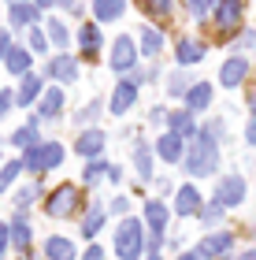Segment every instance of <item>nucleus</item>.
I'll return each instance as SVG.
<instances>
[{"mask_svg":"<svg viewBox=\"0 0 256 260\" xmlns=\"http://www.w3.org/2000/svg\"><path fill=\"white\" fill-rule=\"evenodd\" d=\"M186 168H190V175H212L219 168V149H215L212 130H201V134H197V141L190 145V156H186Z\"/></svg>","mask_w":256,"mask_h":260,"instance_id":"f257e3e1","label":"nucleus"},{"mask_svg":"<svg viewBox=\"0 0 256 260\" xmlns=\"http://www.w3.org/2000/svg\"><path fill=\"white\" fill-rule=\"evenodd\" d=\"M141 245H145L141 223L137 219H123L119 231H115V253H119V260H137L141 256Z\"/></svg>","mask_w":256,"mask_h":260,"instance_id":"f03ea898","label":"nucleus"},{"mask_svg":"<svg viewBox=\"0 0 256 260\" xmlns=\"http://www.w3.org/2000/svg\"><path fill=\"white\" fill-rule=\"evenodd\" d=\"M60 160H63V149L56 145V141H45V145H38V149H30V152H26L22 168L38 175V171H49V168H56Z\"/></svg>","mask_w":256,"mask_h":260,"instance_id":"7ed1b4c3","label":"nucleus"},{"mask_svg":"<svg viewBox=\"0 0 256 260\" xmlns=\"http://www.w3.org/2000/svg\"><path fill=\"white\" fill-rule=\"evenodd\" d=\"M75 205H78V186H60V190L49 197L45 212H49V216H56V219H67V216L75 212Z\"/></svg>","mask_w":256,"mask_h":260,"instance_id":"20e7f679","label":"nucleus"},{"mask_svg":"<svg viewBox=\"0 0 256 260\" xmlns=\"http://www.w3.org/2000/svg\"><path fill=\"white\" fill-rule=\"evenodd\" d=\"M137 67V49H134V41L126 38V34H119L115 38V45H112V71H134Z\"/></svg>","mask_w":256,"mask_h":260,"instance_id":"39448f33","label":"nucleus"},{"mask_svg":"<svg viewBox=\"0 0 256 260\" xmlns=\"http://www.w3.org/2000/svg\"><path fill=\"white\" fill-rule=\"evenodd\" d=\"M241 197H245V182H241V175H227V179L219 182V190H215V205L234 208V205H241Z\"/></svg>","mask_w":256,"mask_h":260,"instance_id":"423d86ee","label":"nucleus"},{"mask_svg":"<svg viewBox=\"0 0 256 260\" xmlns=\"http://www.w3.org/2000/svg\"><path fill=\"white\" fill-rule=\"evenodd\" d=\"M245 75H249V60L245 56H230V60L223 63V71H219V82H223L227 89H234V86L245 82Z\"/></svg>","mask_w":256,"mask_h":260,"instance_id":"0eeeda50","label":"nucleus"},{"mask_svg":"<svg viewBox=\"0 0 256 260\" xmlns=\"http://www.w3.org/2000/svg\"><path fill=\"white\" fill-rule=\"evenodd\" d=\"M230 245H234V234H212V238H204L201 245H197V256L201 260H215V256H223Z\"/></svg>","mask_w":256,"mask_h":260,"instance_id":"6e6552de","label":"nucleus"},{"mask_svg":"<svg viewBox=\"0 0 256 260\" xmlns=\"http://www.w3.org/2000/svg\"><path fill=\"white\" fill-rule=\"evenodd\" d=\"M238 19H241V0H215V22L223 30L238 26Z\"/></svg>","mask_w":256,"mask_h":260,"instance_id":"1a4fd4ad","label":"nucleus"},{"mask_svg":"<svg viewBox=\"0 0 256 260\" xmlns=\"http://www.w3.org/2000/svg\"><path fill=\"white\" fill-rule=\"evenodd\" d=\"M174 212H178V216H197V212H201V193H197L193 186H182V190L174 193Z\"/></svg>","mask_w":256,"mask_h":260,"instance_id":"9d476101","label":"nucleus"},{"mask_svg":"<svg viewBox=\"0 0 256 260\" xmlns=\"http://www.w3.org/2000/svg\"><path fill=\"white\" fill-rule=\"evenodd\" d=\"M134 97H137V82H119L112 93V115H123L134 104Z\"/></svg>","mask_w":256,"mask_h":260,"instance_id":"9b49d317","label":"nucleus"},{"mask_svg":"<svg viewBox=\"0 0 256 260\" xmlns=\"http://www.w3.org/2000/svg\"><path fill=\"white\" fill-rule=\"evenodd\" d=\"M156 152H160V160H167V164H178V160H182V138L167 130V134L156 141Z\"/></svg>","mask_w":256,"mask_h":260,"instance_id":"f8f14e48","label":"nucleus"},{"mask_svg":"<svg viewBox=\"0 0 256 260\" xmlns=\"http://www.w3.org/2000/svg\"><path fill=\"white\" fill-rule=\"evenodd\" d=\"M49 75L60 78V82H75L78 78V63L71 60V56H52L49 60Z\"/></svg>","mask_w":256,"mask_h":260,"instance_id":"ddd939ff","label":"nucleus"},{"mask_svg":"<svg viewBox=\"0 0 256 260\" xmlns=\"http://www.w3.org/2000/svg\"><path fill=\"white\" fill-rule=\"evenodd\" d=\"M78 156H100V152H104V134H100V130H86V134L82 138H78Z\"/></svg>","mask_w":256,"mask_h":260,"instance_id":"4468645a","label":"nucleus"},{"mask_svg":"<svg viewBox=\"0 0 256 260\" xmlns=\"http://www.w3.org/2000/svg\"><path fill=\"white\" fill-rule=\"evenodd\" d=\"M174 52H178V63H182V67H190V63H201V60H204V45H201V41H193V38H182Z\"/></svg>","mask_w":256,"mask_h":260,"instance_id":"2eb2a0df","label":"nucleus"},{"mask_svg":"<svg viewBox=\"0 0 256 260\" xmlns=\"http://www.w3.org/2000/svg\"><path fill=\"white\" fill-rule=\"evenodd\" d=\"M126 11V0H93V15L100 22H115Z\"/></svg>","mask_w":256,"mask_h":260,"instance_id":"dca6fc26","label":"nucleus"},{"mask_svg":"<svg viewBox=\"0 0 256 260\" xmlns=\"http://www.w3.org/2000/svg\"><path fill=\"white\" fill-rule=\"evenodd\" d=\"M186 101H190V112L208 108V104H212V86H208V82H193L190 93H186Z\"/></svg>","mask_w":256,"mask_h":260,"instance_id":"f3484780","label":"nucleus"},{"mask_svg":"<svg viewBox=\"0 0 256 260\" xmlns=\"http://www.w3.org/2000/svg\"><path fill=\"white\" fill-rule=\"evenodd\" d=\"M38 4H11V26H33V22H38Z\"/></svg>","mask_w":256,"mask_h":260,"instance_id":"a211bd4d","label":"nucleus"},{"mask_svg":"<svg viewBox=\"0 0 256 260\" xmlns=\"http://www.w3.org/2000/svg\"><path fill=\"white\" fill-rule=\"evenodd\" d=\"M11 141H15L19 149H26V152H30V149H38V145H41V141H38V115H33V119H30L26 126H19Z\"/></svg>","mask_w":256,"mask_h":260,"instance_id":"6ab92c4d","label":"nucleus"},{"mask_svg":"<svg viewBox=\"0 0 256 260\" xmlns=\"http://www.w3.org/2000/svg\"><path fill=\"white\" fill-rule=\"evenodd\" d=\"M145 219H149V227H153V234H164V227H167V205L149 201V205H145Z\"/></svg>","mask_w":256,"mask_h":260,"instance_id":"aec40b11","label":"nucleus"},{"mask_svg":"<svg viewBox=\"0 0 256 260\" xmlns=\"http://www.w3.org/2000/svg\"><path fill=\"white\" fill-rule=\"evenodd\" d=\"M60 108H63V93L52 86L49 93H45V101H41V112H38V119H56V115H60Z\"/></svg>","mask_w":256,"mask_h":260,"instance_id":"412c9836","label":"nucleus"},{"mask_svg":"<svg viewBox=\"0 0 256 260\" xmlns=\"http://www.w3.org/2000/svg\"><path fill=\"white\" fill-rule=\"evenodd\" d=\"M45 256L49 260H75V245L67 238H49L45 242Z\"/></svg>","mask_w":256,"mask_h":260,"instance_id":"4be33fe9","label":"nucleus"},{"mask_svg":"<svg viewBox=\"0 0 256 260\" xmlns=\"http://www.w3.org/2000/svg\"><path fill=\"white\" fill-rule=\"evenodd\" d=\"M38 93H41V78H33V75H22V82H19V104H33L38 101Z\"/></svg>","mask_w":256,"mask_h":260,"instance_id":"5701e85b","label":"nucleus"},{"mask_svg":"<svg viewBox=\"0 0 256 260\" xmlns=\"http://www.w3.org/2000/svg\"><path fill=\"white\" fill-rule=\"evenodd\" d=\"M78 41H82V52H86V60H93V52L100 49V30L86 22V26L78 30Z\"/></svg>","mask_w":256,"mask_h":260,"instance_id":"b1692460","label":"nucleus"},{"mask_svg":"<svg viewBox=\"0 0 256 260\" xmlns=\"http://www.w3.org/2000/svg\"><path fill=\"white\" fill-rule=\"evenodd\" d=\"M100 227H104V205H89L86 219H82V234H86V238H93Z\"/></svg>","mask_w":256,"mask_h":260,"instance_id":"393cba45","label":"nucleus"},{"mask_svg":"<svg viewBox=\"0 0 256 260\" xmlns=\"http://www.w3.org/2000/svg\"><path fill=\"white\" fill-rule=\"evenodd\" d=\"M4 63H8L11 75H30V52L26 49H11Z\"/></svg>","mask_w":256,"mask_h":260,"instance_id":"a878e982","label":"nucleus"},{"mask_svg":"<svg viewBox=\"0 0 256 260\" xmlns=\"http://www.w3.org/2000/svg\"><path fill=\"white\" fill-rule=\"evenodd\" d=\"M167 119H171V134H178V138L193 134V115L190 112H174V115H167Z\"/></svg>","mask_w":256,"mask_h":260,"instance_id":"bb28decb","label":"nucleus"},{"mask_svg":"<svg viewBox=\"0 0 256 260\" xmlns=\"http://www.w3.org/2000/svg\"><path fill=\"white\" fill-rule=\"evenodd\" d=\"M8 231H11V242H15V245H19V249H26V245H30V223H26V219H22V216H19L15 223H11V227H8Z\"/></svg>","mask_w":256,"mask_h":260,"instance_id":"cd10ccee","label":"nucleus"},{"mask_svg":"<svg viewBox=\"0 0 256 260\" xmlns=\"http://www.w3.org/2000/svg\"><path fill=\"white\" fill-rule=\"evenodd\" d=\"M160 45H164V38H160L153 26H145V30H141V52H145V56H156Z\"/></svg>","mask_w":256,"mask_h":260,"instance_id":"c85d7f7f","label":"nucleus"},{"mask_svg":"<svg viewBox=\"0 0 256 260\" xmlns=\"http://www.w3.org/2000/svg\"><path fill=\"white\" fill-rule=\"evenodd\" d=\"M171 4H174V0H141V11H149V15H156V19H167Z\"/></svg>","mask_w":256,"mask_h":260,"instance_id":"c756f323","label":"nucleus"},{"mask_svg":"<svg viewBox=\"0 0 256 260\" xmlns=\"http://www.w3.org/2000/svg\"><path fill=\"white\" fill-rule=\"evenodd\" d=\"M134 164H137V171H141V179L153 175V152H149V145H141V149L134 152Z\"/></svg>","mask_w":256,"mask_h":260,"instance_id":"7c9ffc66","label":"nucleus"},{"mask_svg":"<svg viewBox=\"0 0 256 260\" xmlns=\"http://www.w3.org/2000/svg\"><path fill=\"white\" fill-rule=\"evenodd\" d=\"M49 38H52V45H56V49H63V45H67V30H63V22H49Z\"/></svg>","mask_w":256,"mask_h":260,"instance_id":"2f4dec72","label":"nucleus"},{"mask_svg":"<svg viewBox=\"0 0 256 260\" xmlns=\"http://www.w3.org/2000/svg\"><path fill=\"white\" fill-rule=\"evenodd\" d=\"M112 168H104V164L100 160H93L89 164V168H86V186H93V182H97V179H104V175H108Z\"/></svg>","mask_w":256,"mask_h":260,"instance_id":"473e14b6","label":"nucleus"},{"mask_svg":"<svg viewBox=\"0 0 256 260\" xmlns=\"http://www.w3.org/2000/svg\"><path fill=\"white\" fill-rule=\"evenodd\" d=\"M19 171H22V164H4V171H0V190L15 182V175H19Z\"/></svg>","mask_w":256,"mask_h":260,"instance_id":"72a5a7b5","label":"nucleus"},{"mask_svg":"<svg viewBox=\"0 0 256 260\" xmlns=\"http://www.w3.org/2000/svg\"><path fill=\"white\" fill-rule=\"evenodd\" d=\"M212 4H215V0H186V8H190L197 19H201V15H208V11H212Z\"/></svg>","mask_w":256,"mask_h":260,"instance_id":"f704fd0d","label":"nucleus"},{"mask_svg":"<svg viewBox=\"0 0 256 260\" xmlns=\"http://www.w3.org/2000/svg\"><path fill=\"white\" fill-rule=\"evenodd\" d=\"M167 89L174 93V97H178V93H190V82H186L182 75H174V78H171V86H167Z\"/></svg>","mask_w":256,"mask_h":260,"instance_id":"c9c22d12","label":"nucleus"},{"mask_svg":"<svg viewBox=\"0 0 256 260\" xmlns=\"http://www.w3.org/2000/svg\"><path fill=\"white\" fill-rule=\"evenodd\" d=\"M219 216H223V205H212V208H204V212H201V219H204V223H215Z\"/></svg>","mask_w":256,"mask_h":260,"instance_id":"e433bc0d","label":"nucleus"},{"mask_svg":"<svg viewBox=\"0 0 256 260\" xmlns=\"http://www.w3.org/2000/svg\"><path fill=\"white\" fill-rule=\"evenodd\" d=\"M30 49H33V52H45V34L30 30Z\"/></svg>","mask_w":256,"mask_h":260,"instance_id":"4c0bfd02","label":"nucleus"},{"mask_svg":"<svg viewBox=\"0 0 256 260\" xmlns=\"http://www.w3.org/2000/svg\"><path fill=\"white\" fill-rule=\"evenodd\" d=\"M8 52H11V38L8 30H0V60H8Z\"/></svg>","mask_w":256,"mask_h":260,"instance_id":"58836bf2","label":"nucleus"},{"mask_svg":"<svg viewBox=\"0 0 256 260\" xmlns=\"http://www.w3.org/2000/svg\"><path fill=\"white\" fill-rule=\"evenodd\" d=\"M11 101H15V97H11V93H8V89H0V115H4V112L11 108Z\"/></svg>","mask_w":256,"mask_h":260,"instance_id":"ea45409f","label":"nucleus"},{"mask_svg":"<svg viewBox=\"0 0 256 260\" xmlns=\"http://www.w3.org/2000/svg\"><path fill=\"white\" fill-rule=\"evenodd\" d=\"M8 242H11V231L4 227V223H0V253H4V249H8Z\"/></svg>","mask_w":256,"mask_h":260,"instance_id":"a19ab883","label":"nucleus"},{"mask_svg":"<svg viewBox=\"0 0 256 260\" xmlns=\"http://www.w3.org/2000/svg\"><path fill=\"white\" fill-rule=\"evenodd\" d=\"M86 260H104V249H97V245H89V249H86Z\"/></svg>","mask_w":256,"mask_h":260,"instance_id":"79ce46f5","label":"nucleus"},{"mask_svg":"<svg viewBox=\"0 0 256 260\" xmlns=\"http://www.w3.org/2000/svg\"><path fill=\"white\" fill-rule=\"evenodd\" d=\"M112 208H115V212H126V208H130V201H126V197H115Z\"/></svg>","mask_w":256,"mask_h":260,"instance_id":"37998d69","label":"nucleus"},{"mask_svg":"<svg viewBox=\"0 0 256 260\" xmlns=\"http://www.w3.org/2000/svg\"><path fill=\"white\" fill-rule=\"evenodd\" d=\"M245 138H249V145H256V119L249 123V130H245Z\"/></svg>","mask_w":256,"mask_h":260,"instance_id":"c03bdc74","label":"nucleus"},{"mask_svg":"<svg viewBox=\"0 0 256 260\" xmlns=\"http://www.w3.org/2000/svg\"><path fill=\"white\" fill-rule=\"evenodd\" d=\"M241 45H256V30H252V34H245V38H241Z\"/></svg>","mask_w":256,"mask_h":260,"instance_id":"a18cd8bd","label":"nucleus"},{"mask_svg":"<svg viewBox=\"0 0 256 260\" xmlns=\"http://www.w3.org/2000/svg\"><path fill=\"white\" fill-rule=\"evenodd\" d=\"M33 4H38V8H52L56 0H33Z\"/></svg>","mask_w":256,"mask_h":260,"instance_id":"49530a36","label":"nucleus"},{"mask_svg":"<svg viewBox=\"0 0 256 260\" xmlns=\"http://www.w3.org/2000/svg\"><path fill=\"white\" fill-rule=\"evenodd\" d=\"M249 108H252V115H256V89H252V97H249Z\"/></svg>","mask_w":256,"mask_h":260,"instance_id":"de8ad7c7","label":"nucleus"},{"mask_svg":"<svg viewBox=\"0 0 256 260\" xmlns=\"http://www.w3.org/2000/svg\"><path fill=\"white\" fill-rule=\"evenodd\" d=\"M178 260H201V256H197V253H186V256H178Z\"/></svg>","mask_w":256,"mask_h":260,"instance_id":"09e8293b","label":"nucleus"},{"mask_svg":"<svg viewBox=\"0 0 256 260\" xmlns=\"http://www.w3.org/2000/svg\"><path fill=\"white\" fill-rule=\"evenodd\" d=\"M241 260H256V249L252 253H241Z\"/></svg>","mask_w":256,"mask_h":260,"instance_id":"8fccbe9b","label":"nucleus"},{"mask_svg":"<svg viewBox=\"0 0 256 260\" xmlns=\"http://www.w3.org/2000/svg\"><path fill=\"white\" fill-rule=\"evenodd\" d=\"M60 4H63V8H75V0H60Z\"/></svg>","mask_w":256,"mask_h":260,"instance_id":"3c124183","label":"nucleus"},{"mask_svg":"<svg viewBox=\"0 0 256 260\" xmlns=\"http://www.w3.org/2000/svg\"><path fill=\"white\" fill-rule=\"evenodd\" d=\"M11 4H26V0H11Z\"/></svg>","mask_w":256,"mask_h":260,"instance_id":"603ef678","label":"nucleus"},{"mask_svg":"<svg viewBox=\"0 0 256 260\" xmlns=\"http://www.w3.org/2000/svg\"><path fill=\"white\" fill-rule=\"evenodd\" d=\"M149 260H160V256H149Z\"/></svg>","mask_w":256,"mask_h":260,"instance_id":"864d4df0","label":"nucleus"}]
</instances>
